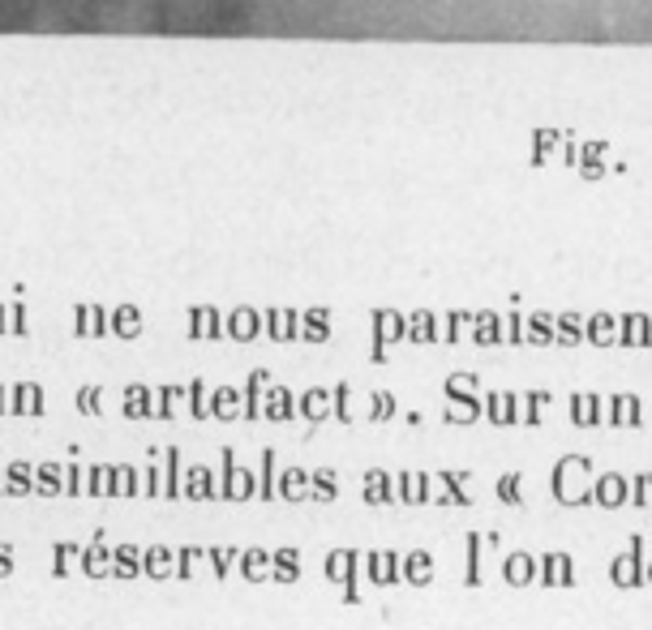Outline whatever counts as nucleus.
I'll list each match as a JSON object with an SVG mask.
<instances>
[{
	"label": "nucleus",
	"mask_w": 652,
	"mask_h": 630,
	"mask_svg": "<svg viewBox=\"0 0 652 630\" xmlns=\"http://www.w3.org/2000/svg\"><path fill=\"white\" fill-rule=\"evenodd\" d=\"M125 416H129V420H146V416H155L151 394L142 391V386H129V391H125Z\"/></svg>",
	"instance_id": "f704fd0d"
},
{
	"label": "nucleus",
	"mask_w": 652,
	"mask_h": 630,
	"mask_svg": "<svg viewBox=\"0 0 652 630\" xmlns=\"http://www.w3.org/2000/svg\"><path fill=\"white\" fill-rule=\"evenodd\" d=\"M65 493V463H39L35 468V497H60Z\"/></svg>",
	"instance_id": "b1692460"
},
{
	"label": "nucleus",
	"mask_w": 652,
	"mask_h": 630,
	"mask_svg": "<svg viewBox=\"0 0 652 630\" xmlns=\"http://www.w3.org/2000/svg\"><path fill=\"white\" fill-rule=\"evenodd\" d=\"M502 579L511 583V588H528V583H536V557L524 549H515L507 562H502Z\"/></svg>",
	"instance_id": "a211bd4d"
},
{
	"label": "nucleus",
	"mask_w": 652,
	"mask_h": 630,
	"mask_svg": "<svg viewBox=\"0 0 652 630\" xmlns=\"http://www.w3.org/2000/svg\"><path fill=\"white\" fill-rule=\"evenodd\" d=\"M588 476H593V459L588 454H562L550 472L553 502H562V506H596Z\"/></svg>",
	"instance_id": "7ed1b4c3"
},
{
	"label": "nucleus",
	"mask_w": 652,
	"mask_h": 630,
	"mask_svg": "<svg viewBox=\"0 0 652 630\" xmlns=\"http://www.w3.org/2000/svg\"><path fill=\"white\" fill-rule=\"evenodd\" d=\"M399 562H404V553H396V549L365 553V579H369L374 588H396V583H404V571H399Z\"/></svg>",
	"instance_id": "1a4fd4ad"
},
{
	"label": "nucleus",
	"mask_w": 652,
	"mask_h": 630,
	"mask_svg": "<svg viewBox=\"0 0 652 630\" xmlns=\"http://www.w3.org/2000/svg\"><path fill=\"white\" fill-rule=\"evenodd\" d=\"M82 571L91 574V579H103V574H112V549L103 545V532H95V540L82 549Z\"/></svg>",
	"instance_id": "4be33fe9"
},
{
	"label": "nucleus",
	"mask_w": 652,
	"mask_h": 630,
	"mask_svg": "<svg viewBox=\"0 0 652 630\" xmlns=\"http://www.w3.org/2000/svg\"><path fill=\"white\" fill-rule=\"evenodd\" d=\"M468 588H481V532H468V571H464Z\"/></svg>",
	"instance_id": "58836bf2"
},
{
	"label": "nucleus",
	"mask_w": 652,
	"mask_h": 630,
	"mask_svg": "<svg viewBox=\"0 0 652 630\" xmlns=\"http://www.w3.org/2000/svg\"><path fill=\"white\" fill-rule=\"evenodd\" d=\"M322 566H326V579H331V583H343V605H361V596H356V574L365 566V557L356 549H331Z\"/></svg>",
	"instance_id": "423d86ee"
},
{
	"label": "nucleus",
	"mask_w": 652,
	"mask_h": 630,
	"mask_svg": "<svg viewBox=\"0 0 652 630\" xmlns=\"http://www.w3.org/2000/svg\"><path fill=\"white\" fill-rule=\"evenodd\" d=\"M78 408L86 416H95V412H100V391H91V386H86V391L78 394Z\"/></svg>",
	"instance_id": "603ef678"
},
{
	"label": "nucleus",
	"mask_w": 652,
	"mask_h": 630,
	"mask_svg": "<svg viewBox=\"0 0 652 630\" xmlns=\"http://www.w3.org/2000/svg\"><path fill=\"white\" fill-rule=\"evenodd\" d=\"M610 583H613V588H622V591L644 588V583H648V562H644V536H639V532L631 536V545H627L622 553H613V562H610Z\"/></svg>",
	"instance_id": "20e7f679"
},
{
	"label": "nucleus",
	"mask_w": 652,
	"mask_h": 630,
	"mask_svg": "<svg viewBox=\"0 0 652 630\" xmlns=\"http://www.w3.org/2000/svg\"><path fill=\"white\" fill-rule=\"evenodd\" d=\"M142 574H151V579H172V574H177V553L168 549V545L142 549Z\"/></svg>",
	"instance_id": "412c9836"
},
{
	"label": "nucleus",
	"mask_w": 652,
	"mask_h": 630,
	"mask_svg": "<svg viewBox=\"0 0 652 630\" xmlns=\"http://www.w3.org/2000/svg\"><path fill=\"white\" fill-rule=\"evenodd\" d=\"M219 459H223V468H219V472H223L219 497H223V502H249V497L257 493V476H254V468H245V463L237 459V451H232V446H223V454H219Z\"/></svg>",
	"instance_id": "39448f33"
},
{
	"label": "nucleus",
	"mask_w": 652,
	"mask_h": 630,
	"mask_svg": "<svg viewBox=\"0 0 652 630\" xmlns=\"http://www.w3.org/2000/svg\"><path fill=\"white\" fill-rule=\"evenodd\" d=\"M108 476H112V468L91 463V468H86V497H108Z\"/></svg>",
	"instance_id": "79ce46f5"
},
{
	"label": "nucleus",
	"mask_w": 652,
	"mask_h": 630,
	"mask_svg": "<svg viewBox=\"0 0 652 630\" xmlns=\"http://www.w3.org/2000/svg\"><path fill=\"white\" fill-rule=\"evenodd\" d=\"M74 557H78V545H74V540H57V545H52V574H57V579H65Z\"/></svg>",
	"instance_id": "ea45409f"
},
{
	"label": "nucleus",
	"mask_w": 652,
	"mask_h": 630,
	"mask_svg": "<svg viewBox=\"0 0 652 630\" xmlns=\"http://www.w3.org/2000/svg\"><path fill=\"white\" fill-rule=\"evenodd\" d=\"M631 506H639V511L652 506V472H639L631 480Z\"/></svg>",
	"instance_id": "c03bdc74"
},
{
	"label": "nucleus",
	"mask_w": 652,
	"mask_h": 630,
	"mask_svg": "<svg viewBox=\"0 0 652 630\" xmlns=\"http://www.w3.org/2000/svg\"><path fill=\"white\" fill-rule=\"evenodd\" d=\"M262 386H266V377L254 374V382H249V394H245V416H249V420H257V416H262Z\"/></svg>",
	"instance_id": "a18cd8bd"
},
{
	"label": "nucleus",
	"mask_w": 652,
	"mask_h": 630,
	"mask_svg": "<svg viewBox=\"0 0 652 630\" xmlns=\"http://www.w3.org/2000/svg\"><path fill=\"white\" fill-rule=\"evenodd\" d=\"M43 13L65 30H103L134 4V0H39Z\"/></svg>",
	"instance_id": "f03ea898"
},
{
	"label": "nucleus",
	"mask_w": 652,
	"mask_h": 630,
	"mask_svg": "<svg viewBox=\"0 0 652 630\" xmlns=\"http://www.w3.org/2000/svg\"><path fill=\"white\" fill-rule=\"evenodd\" d=\"M271 579L275 583H297L300 579V553L292 545H283V549L271 553Z\"/></svg>",
	"instance_id": "5701e85b"
},
{
	"label": "nucleus",
	"mask_w": 652,
	"mask_h": 630,
	"mask_svg": "<svg viewBox=\"0 0 652 630\" xmlns=\"http://www.w3.org/2000/svg\"><path fill=\"white\" fill-rule=\"evenodd\" d=\"M185 502H219V480L215 468H185Z\"/></svg>",
	"instance_id": "4468645a"
},
{
	"label": "nucleus",
	"mask_w": 652,
	"mask_h": 630,
	"mask_svg": "<svg viewBox=\"0 0 652 630\" xmlns=\"http://www.w3.org/2000/svg\"><path fill=\"white\" fill-rule=\"evenodd\" d=\"M112 574H117V579H138L142 574L138 545H117V549H112Z\"/></svg>",
	"instance_id": "a878e982"
},
{
	"label": "nucleus",
	"mask_w": 652,
	"mask_h": 630,
	"mask_svg": "<svg viewBox=\"0 0 652 630\" xmlns=\"http://www.w3.org/2000/svg\"><path fill=\"white\" fill-rule=\"evenodd\" d=\"M593 497H596V506H605V511L631 506V480L622 472H601L593 485Z\"/></svg>",
	"instance_id": "9d476101"
},
{
	"label": "nucleus",
	"mask_w": 652,
	"mask_h": 630,
	"mask_svg": "<svg viewBox=\"0 0 652 630\" xmlns=\"http://www.w3.org/2000/svg\"><path fill=\"white\" fill-rule=\"evenodd\" d=\"M202 557H206L202 545H185V549H177V579H194V566H198Z\"/></svg>",
	"instance_id": "a19ab883"
},
{
	"label": "nucleus",
	"mask_w": 652,
	"mask_h": 630,
	"mask_svg": "<svg viewBox=\"0 0 652 630\" xmlns=\"http://www.w3.org/2000/svg\"><path fill=\"white\" fill-rule=\"evenodd\" d=\"M13 574V545H0V579Z\"/></svg>",
	"instance_id": "5fc2aeb1"
},
{
	"label": "nucleus",
	"mask_w": 652,
	"mask_h": 630,
	"mask_svg": "<svg viewBox=\"0 0 652 630\" xmlns=\"http://www.w3.org/2000/svg\"><path fill=\"white\" fill-rule=\"evenodd\" d=\"M361 502L365 506H391L396 497V480L387 468H365V480H361Z\"/></svg>",
	"instance_id": "f8f14e48"
},
{
	"label": "nucleus",
	"mask_w": 652,
	"mask_h": 630,
	"mask_svg": "<svg viewBox=\"0 0 652 630\" xmlns=\"http://www.w3.org/2000/svg\"><path fill=\"white\" fill-rule=\"evenodd\" d=\"M300 416L309 420V425H322L326 416H331V394L326 391H309L300 399Z\"/></svg>",
	"instance_id": "2f4dec72"
},
{
	"label": "nucleus",
	"mask_w": 652,
	"mask_h": 630,
	"mask_svg": "<svg viewBox=\"0 0 652 630\" xmlns=\"http://www.w3.org/2000/svg\"><path fill=\"white\" fill-rule=\"evenodd\" d=\"M0 489H4V468H0Z\"/></svg>",
	"instance_id": "bf43d9fd"
},
{
	"label": "nucleus",
	"mask_w": 652,
	"mask_h": 630,
	"mask_svg": "<svg viewBox=\"0 0 652 630\" xmlns=\"http://www.w3.org/2000/svg\"><path fill=\"white\" fill-rule=\"evenodd\" d=\"M391 416H396V399H391V394H374L369 420H374V425H382V420H391Z\"/></svg>",
	"instance_id": "de8ad7c7"
},
{
	"label": "nucleus",
	"mask_w": 652,
	"mask_h": 630,
	"mask_svg": "<svg viewBox=\"0 0 652 630\" xmlns=\"http://www.w3.org/2000/svg\"><path fill=\"white\" fill-rule=\"evenodd\" d=\"M335 416L343 420V425L352 420V412H348V386H339V391H335Z\"/></svg>",
	"instance_id": "864d4df0"
},
{
	"label": "nucleus",
	"mask_w": 652,
	"mask_h": 630,
	"mask_svg": "<svg viewBox=\"0 0 652 630\" xmlns=\"http://www.w3.org/2000/svg\"><path fill=\"white\" fill-rule=\"evenodd\" d=\"M159 399H163V403L155 408V416H159V420H168V416H172V399H177V391H163Z\"/></svg>",
	"instance_id": "4d7b16f0"
},
{
	"label": "nucleus",
	"mask_w": 652,
	"mask_h": 630,
	"mask_svg": "<svg viewBox=\"0 0 652 630\" xmlns=\"http://www.w3.org/2000/svg\"><path fill=\"white\" fill-rule=\"evenodd\" d=\"M434 472H399L396 476V497L399 502H408V506H425V502H434Z\"/></svg>",
	"instance_id": "ddd939ff"
},
{
	"label": "nucleus",
	"mask_w": 652,
	"mask_h": 630,
	"mask_svg": "<svg viewBox=\"0 0 652 630\" xmlns=\"http://www.w3.org/2000/svg\"><path fill=\"white\" fill-rule=\"evenodd\" d=\"M257 0H146V30L172 39H232L254 26Z\"/></svg>",
	"instance_id": "f257e3e1"
},
{
	"label": "nucleus",
	"mask_w": 652,
	"mask_h": 630,
	"mask_svg": "<svg viewBox=\"0 0 652 630\" xmlns=\"http://www.w3.org/2000/svg\"><path fill=\"white\" fill-rule=\"evenodd\" d=\"M399 571H404V583H413V588H430V583H434V553L430 549L404 553Z\"/></svg>",
	"instance_id": "dca6fc26"
},
{
	"label": "nucleus",
	"mask_w": 652,
	"mask_h": 630,
	"mask_svg": "<svg viewBox=\"0 0 652 630\" xmlns=\"http://www.w3.org/2000/svg\"><path fill=\"white\" fill-rule=\"evenodd\" d=\"M30 493H35V463H26V459L9 463L4 468V489H0V497H30Z\"/></svg>",
	"instance_id": "f3484780"
},
{
	"label": "nucleus",
	"mask_w": 652,
	"mask_h": 630,
	"mask_svg": "<svg viewBox=\"0 0 652 630\" xmlns=\"http://www.w3.org/2000/svg\"><path fill=\"white\" fill-rule=\"evenodd\" d=\"M571 420L579 425V429L601 425V403H596V394H575L571 399Z\"/></svg>",
	"instance_id": "cd10ccee"
},
{
	"label": "nucleus",
	"mask_w": 652,
	"mask_h": 630,
	"mask_svg": "<svg viewBox=\"0 0 652 630\" xmlns=\"http://www.w3.org/2000/svg\"><path fill=\"white\" fill-rule=\"evenodd\" d=\"M275 489H279V480H275V451H262V480H257V497H262V502H275Z\"/></svg>",
	"instance_id": "e433bc0d"
},
{
	"label": "nucleus",
	"mask_w": 652,
	"mask_h": 630,
	"mask_svg": "<svg viewBox=\"0 0 652 630\" xmlns=\"http://www.w3.org/2000/svg\"><path fill=\"white\" fill-rule=\"evenodd\" d=\"M65 493L69 497H86V468H78V463L65 468Z\"/></svg>",
	"instance_id": "49530a36"
},
{
	"label": "nucleus",
	"mask_w": 652,
	"mask_h": 630,
	"mask_svg": "<svg viewBox=\"0 0 652 630\" xmlns=\"http://www.w3.org/2000/svg\"><path fill=\"white\" fill-rule=\"evenodd\" d=\"M206 412H211V403H206L202 386H194V416H198V420H206Z\"/></svg>",
	"instance_id": "6e6d98bb"
},
{
	"label": "nucleus",
	"mask_w": 652,
	"mask_h": 630,
	"mask_svg": "<svg viewBox=\"0 0 652 630\" xmlns=\"http://www.w3.org/2000/svg\"><path fill=\"white\" fill-rule=\"evenodd\" d=\"M601 425H610V429H639V399L635 394L610 399V408L601 412Z\"/></svg>",
	"instance_id": "2eb2a0df"
},
{
	"label": "nucleus",
	"mask_w": 652,
	"mask_h": 630,
	"mask_svg": "<svg viewBox=\"0 0 652 630\" xmlns=\"http://www.w3.org/2000/svg\"><path fill=\"white\" fill-rule=\"evenodd\" d=\"M43 18L39 0H0V35H22L35 30Z\"/></svg>",
	"instance_id": "0eeeda50"
},
{
	"label": "nucleus",
	"mask_w": 652,
	"mask_h": 630,
	"mask_svg": "<svg viewBox=\"0 0 652 630\" xmlns=\"http://www.w3.org/2000/svg\"><path fill=\"white\" fill-rule=\"evenodd\" d=\"M494 493H498V502H502V506H524V476H519V472H502V476H498V485H494Z\"/></svg>",
	"instance_id": "7c9ffc66"
},
{
	"label": "nucleus",
	"mask_w": 652,
	"mask_h": 630,
	"mask_svg": "<svg viewBox=\"0 0 652 630\" xmlns=\"http://www.w3.org/2000/svg\"><path fill=\"white\" fill-rule=\"evenodd\" d=\"M545 403H550V394H528V416H524V425H541V412H545Z\"/></svg>",
	"instance_id": "09e8293b"
},
{
	"label": "nucleus",
	"mask_w": 652,
	"mask_h": 630,
	"mask_svg": "<svg viewBox=\"0 0 652 630\" xmlns=\"http://www.w3.org/2000/svg\"><path fill=\"white\" fill-rule=\"evenodd\" d=\"M447 394H451V399H473V377H451V382H447Z\"/></svg>",
	"instance_id": "8fccbe9b"
},
{
	"label": "nucleus",
	"mask_w": 652,
	"mask_h": 630,
	"mask_svg": "<svg viewBox=\"0 0 652 630\" xmlns=\"http://www.w3.org/2000/svg\"><path fill=\"white\" fill-rule=\"evenodd\" d=\"M262 416L266 420H292L297 416V408H292V394L288 391H271V394H262Z\"/></svg>",
	"instance_id": "c85d7f7f"
},
{
	"label": "nucleus",
	"mask_w": 652,
	"mask_h": 630,
	"mask_svg": "<svg viewBox=\"0 0 652 630\" xmlns=\"http://www.w3.org/2000/svg\"><path fill=\"white\" fill-rule=\"evenodd\" d=\"M142 480H138V468H129V463H117L112 476H108V497H138Z\"/></svg>",
	"instance_id": "393cba45"
},
{
	"label": "nucleus",
	"mask_w": 652,
	"mask_h": 630,
	"mask_svg": "<svg viewBox=\"0 0 652 630\" xmlns=\"http://www.w3.org/2000/svg\"><path fill=\"white\" fill-rule=\"evenodd\" d=\"M490 420H494V425H515V420H519L515 394H490Z\"/></svg>",
	"instance_id": "c9c22d12"
},
{
	"label": "nucleus",
	"mask_w": 652,
	"mask_h": 630,
	"mask_svg": "<svg viewBox=\"0 0 652 630\" xmlns=\"http://www.w3.org/2000/svg\"><path fill=\"white\" fill-rule=\"evenodd\" d=\"M476 399H455L451 408H447V425H473L476 420Z\"/></svg>",
	"instance_id": "37998d69"
},
{
	"label": "nucleus",
	"mask_w": 652,
	"mask_h": 630,
	"mask_svg": "<svg viewBox=\"0 0 652 630\" xmlns=\"http://www.w3.org/2000/svg\"><path fill=\"white\" fill-rule=\"evenodd\" d=\"M9 412H18V416H39V412H43V394H39V386H18V391H13V403H9Z\"/></svg>",
	"instance_id": "473e14b6"
},
{
	"label": "nucleus",
	"mask_w": 652,
	"mask_h": 630,
	"mask_svg": "<svg viewBox=\"0 0 652 630\" xmlns=\"http://www.w3.org/2000/svg\"><path fill=\"white\" fill-rule=\"evenodd\" d=\"M309 485H314V472H305V468H283L275 493L283 502H309Z\"/></svg>",
	"instance_id": "aec40b11"
},
{
	"label": "nucleus",
	"mask_w": 652,
	"mask_h": 630,
	"mask_svg": "<svg viewBox=\"0 0 652 630\" xmlns=\"http://www.w3.org/2000/svg\"><path fill=\"white\" fill-rule=\"evenodd\" d=\"M0 412H9V403H4V391H0Z\"/></svg>",
	"instance_id": "13d9d810"
},
{
	"label": "nucleus",
	"mask_w": 652,
	"mask_h": 630,
	"mask_svg": "<svg viewBox=\"0 0 652 630\" xmlns=\"http://www.w3.org/2000/svg\"><path fill=\"white\" fill-rule=\"evenodd\" d=\"M206 562H211L215 579H228V574H232V566L240 562V549H232V545H215V549H206Z\"/></svg>",
	"instance_id": "72a5a7b5"
},
{
	"label": "nucleus",
	"mask_w": 652,
	"mask_h": 630,
	"mask_svg": "<svg viewBox=\"0 0 652 630\" xmlns=\"http://www.w3.org/2000/svg\"><path fill=\"white\" fill-rule=\"evenodd\" d=\"M339 497V476L335 468H317L314 485H309V502H335Z\"/></svg>",
	"instance_id": "c756f323"
},
{
	"label": "nucleus",
	"mask_w": 652,
	"mask_h": 630,
	"mask_svg": "<svg viewBox=\"0 0 652 630\" xmlns=\"http://www.w3.org/2000/svg\"><path fill=\"white\" fill-rule=\"evenodd\" d=\"M146 497H163V463L146 468Z\"/></svg>",
	"instance_id": "3c124183"
},
{
	"label": "nucleus",
	"mask_w": 652,
	"mask_h": 630,
	"mask_svg": "<svg viewBox=\"0 0 652 630\" xmlns=\"http://www.w3.org/2000/svg\"><path fill=\"white\" fill-rule=\"evenodd\" d=\"M536 583L541 588H575V557L571 553H541L536 557Z\"/></svg>",
	"instance_id": "6e6552de"
},
{
	"label": "nucleus",
	"mask_w": 652,
	"mask_h": 630,
	"mask_svg": "<svg viewBox=\"0 0 652 630\" xmlns=\"http://www.w3.org/2000/svg\"><path fill=\"white\" fill-rule=\"evenodd\" d=\"M240 574L249 583H266L271 579V553L266 549H245L240 553Z\"/></svg>",
	"instance_id": "bb28decb"
},
{
	"label": "nucleus",
	"mask_w": 652,
	"mask_h": 630,
	"mask_svg": "<svg viewBox=\"0 0 652 630\" xmlns=\"http://www.w3.org/2000/svg\"><path fill=\"white\" fill-rule=\"evenodd\" d=\"M240 412H245V408H240L237 391H215V399H211V416H219V420H237Z\"/></svg>",
	"instance_id": "4c0bfd02"
},
{
	"label": "nucleus",
	"mask_w": 652,
	"mask_h": 630,
	"mask_svg": "<svg viewBox=\"0 0 652 630\" xmlns=\"http://www.w3.org/2000/svg\"><path fill=\"white\" fill-rule=\"evenodd\" d=\"M177 497H185V459L172 446L163 451V502H177Z\"/></svg>",
	"instance_id": "6ab92c4d"
},
{
	"label": "nucleus",
	"mask_w": 652,
	"mask_h": 630,
	"mask_svg": "<svg viewBox=\"0 0 652 630\" xmlns=\"http://www.w3.org/2000/svg\"><path fill=\"white\" fill-rule=\"evenodd\" d=\"M648 583H652V562H648Z\"/></svg>",
	"instance_id": "052dcab7"
},
{
	"label": "nucleus",
	"mask_w": 652,
	"mask_h": 630,
	"mask_svg": "<svg viewBox=\"0 0 652 630\" xmlns=\"http://www.w3.org/2000/svg\"><path fill=\"white\" fill-rule=\"evenodd\" d=\"M434 480L442 485V497H434L438 506H473V497H468L473 472L468 468H442V472H434Z\"/></svg>",
	"instance_id": "9b49d317"
}]
</instances>
